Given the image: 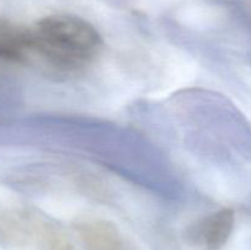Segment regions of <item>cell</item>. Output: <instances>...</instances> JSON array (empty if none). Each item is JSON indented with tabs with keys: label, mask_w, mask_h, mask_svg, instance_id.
Here are the masks:
<instances>
[{
	"label": "cell",
	"mask_w": 251,
	"mask_h": 250,
	"mask_svg": "<svg viewBox=\"0 0 251 250\" xmlns=\"http://www.w3.org/2000/svg\"><path fill=\"white\" fill-rule=\"evenodd\" d=\"M34 51L56 68L76 69L90 63L102 47L93 25L74 15H50L32 28Z\"/></svg>",
	"instance_id": "1"
},
{
	"label": "cell",
	"mask_w": 251,
	"mask_h": 250,
	"mask_svg": "<svg viewBox=\"0 0 251 250\" xmlns=\"http://www.w3.org/2000/svg\"><path fill=\"white\" fill-rule=\"evenodd\" d=\"M234 228V212L229 208L213 212L196 222L189 230V239L201 250H221Z\"/></svg>",
	"instance_id": "2"
},
{
	"label": "cell",
	"mask_w": 251,
	"mask_h": 250,
	"mask_svg": "<svg viewBox=\"0 0 251 250\" xmlns=\"http://www.w3.org/2000/svg\"><path fill=\"white\" fill-rule=\"evenodd\" d=\"M36 51L32 28L0 19V60L27 63Z\"/></svg>",
	"instance_id": "3"
}]
</instances>
